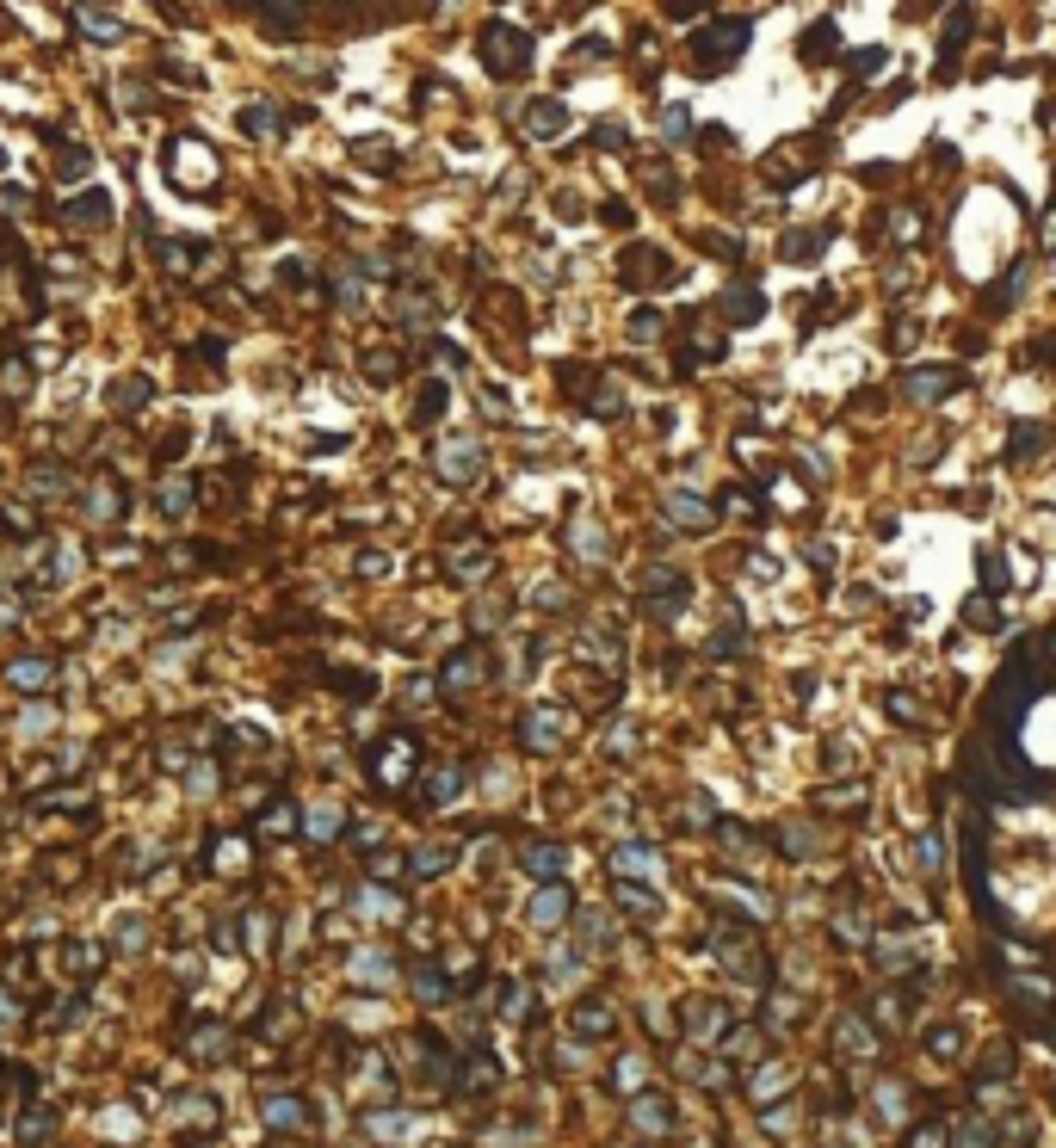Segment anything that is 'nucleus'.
I'll return each instance as SVG.
<instances>
[{"instance_id":"ddd939ff","label":"nucleus","mask_w":1056,"mask_h":1148,"mask_svg":"<svg viewBox=\"0 0 1056 1148\" xmlns=\"http://www.w3.org/2000/svg\"><path fill=\"white\" fill-rule=\"evenodd\" d=\"M945 1142H951V1124L945 1118H927V1124L909 1130V1142H902V1148H945Z\"/></svg>"},{"instance_id":"412c9836","label":"nucleus","mask_w":1056,"mask_h":1148,"mask_svg":"<svg viewBox=\"0 0 1056 1148\" xmlns=\"http://www.w3.org/2000/svg\"><path fill=\"white\" fill-rule=\"evenodd\" d=\"M723 309L735 315V322H748V315H760L766 303H760V291H729V297H723Z\"/></svg>"},{"instance_id":"f257e3e1","label":"nucleus","mask_w":1056,"mask_h":1148,"mask_svg":"<svg viewBox=\"0 0 1056 1148\" xmlns=\"http://www.w3.org/2000/svg\"><path fill=\"white\" fill-rule=\"evenodd\" d=\"M526 56H531V38H526V31H507V25H489V31H482V62H489L495 75L526 69Z\"/></svg>"},{"instance_id":"4be33fe9","label":"nucleus","mask_w":1056,"mask_h":1148,"mask_svg":"<svg viewBox=\"0 0 1056 1148\" xmlns=\"http://www.w3.org/2000/svg\"><path fill=\"white\" fill-rule=\"evenodd\" d=\"M797 49H803V62H821V56H834V25H816V38H803Z\"/></svg>"},{"instance_id":"4468645a","label":"nucleus","mask_w":1056,"mask_h":1148,"mask_svg":"<svg viewBox=\"0 0 1056 1148\" xmlns=\"http://www.w3.org/2000/svg\"><path fill=\"white\" fill-rule=\"evenodd\" d=\"M562 735V722L550 717V711H538V717H526V748H550V741Z\"/></svg>"},{"instance_id":"2eb2a0df","label":"nucleus","mask_w":1056,"mask_h":1148,"mask_svg":"<svg viewBox=\"0 0 1056 1148\" xmlns=\"http://www.w3.org/2000/svg\"><path fill=\"white\" fill-rule=\"evenodd\" d=\"M476 667H482V654H476V649H469V654H451V661H445V686H451V691L469 686V680H476Z\"/></svg>"},{"instance_id":"dca6fc26","label":"nucleus","mask_w":1056,"mask_h":1148,"mask_svg":"<svg viewBox=\"0 0 1056 1148\" xmlns=\"http://www.w3.org/2000/svg\"><path fill=\"white\" fill-rule=\"evenodd\" d=\"M254 7H260L272 25H284V31H291L297 19H304V0H254Z\"/></svg>"},{"instance_id":"72a5a7b5","label":"nucleus","mask_w":1056,"mask_h":1148,"mask_svg":"<svg viewBox=\"0 0 1056 1148\" xmlns=\"http://www.w3.org/2000/svg\"><path fill=\"white\" fill-rule=\"evenodd\" d=\"M0 161H7V155H0Z\"/></svg>"},{"instance_id":"0eeeda50","label":"nucleus","mask_w":1056,"mask_h":1148,"mask_svg":"<svg viewBox=\"0 0 1056 1148\" xmlns=\"http://www.w3.org/2000/svg\"><path fill=\"white\" fill-rule=\"evenodd\" d=\"M1050 445V432L1038 427V420H1019V432L1008 438V463H1026V458H1038V451Z\"/></svg>"},{"instance_id":"7c9ffc66","label":"nucleus","mask_w":1056,"mask_h":1148,"mask_svg":"<svg viewBox=\"0 0 1056 1148\" xmlns=\"http://www.w3.org/2000/svg\"><path fill=\"white\" fill-rule=\"evenodd\" d=\"M636 1068H643V1062H618V1087H624V1093L643 1087V1074H636Z\"/></svg>"},{"instance_id":"20e7f679","label":"nucleus","mask_w":1056,"mask_h":1148,"mask_svg":"<svg viewBox=\"0 0 1056 1148\" xmlns=\"http://www.w3.org/2000/svg\"><path fill=\"white\" fill-rule=\"evenodd\" d=\"M526 871L538 877V883H557V877L568 871V852L550 846V840H531V846H526Z\"/></svg>"},{"instance_id":"c85d7f7f","label":"nucleus","mask_w":1056,"mask_h":1148,"mask_svg":"<svg viewBox=\"0 0 1056 1148\" xmlns=\"http://www.w3.org/2000/svg\"><path fill=\"white\" fill-rule=\"evenodd\" d=\"M414 988H421L427 1001H439V994H445V975H432V964H421V975H414Z\"/></svg>"},{"instance_id":"f3484780","label":"nucleus","mask_w":1056,"mask_h":1148,"mask_svg":"<svg viewBox=\"0 0 1056 1148\" xmlns=\"http://www.w3.org/2000/svg\"><path fill=\"white\" fill-rule=\"evenodd\" d=\"M80 31H87V38H99V44H117V38H124V25L106 19V13H80Z\"/></svg>"},{"instance_id":"473e14b6","label":"nucleus","mask_w":1056,"mask_h":1148,"mask_svg":"<svg viewBox=\"0 0 1056 1148\" xmlns=\"http://www.w3.org/2000/svg\"><path fill=\"white\" fill-rule=\"evenodd\" d=\"M587 408H593V414H599V420H606V414H618V396H612V390H599V396H593V401H587Z\"/></svg>"},{"instance_id":"a211bd4d","label":"nucleus","mask_w":1056,"mask_h":1148,"mask_svg":"<svg viewBox=\"0 0 1056 1148\" xmlns=\"http://www.w3.org/2000/svg\"><path fill=\"white\" fill-rule=\"evenodd\" d=\"M692 1012H698V1025H692V1032H723V1019H729V1006L723 1001H692Z\"/></svg>"},{"instance_id":"2f4dec72","label":"nucleus","mask_w":1056,"mask_h":1148,"mask_svg":"<svg viewBox=\"0 0 1056 1148\" xmlns=\"http://www.w3.org/2000/svg\"><path fill=\"white\" fill-rule=\"evenodd\" d=\"M38 1136H49V1111H31V1124H25V1148L38 1142Z\"/></svg>"},{"instance_id":"7ed1b4c3","label":"nucleus","mask_w":1056,"mask_h":1148,"mask_svg":"<svg viewBox=\"0 0 1056 1148\" xmlns=\"http://www.w3.org/2000/svg\"><path fill=\"white\" fill-rule=\"evenodd\" d=\"M958 370H951V365H920V370H909V377H902V390H909V401H939V396H951V390H958Z\"/></svg>"},{"instance_id":"39448f33","label":"nucleus","mask_w":1056,"mask_h":1148,"mask_svg":"<svg viewBox=\"0 0 1056 1148\" xmlns=\"http://www.w3.org/2000/svg\"><path fill=\"white\" fill-rule=\"evenodd\" d=\"M49 680H56V667L38 661V654H25V661H13V667H7V686H13V691H44Z\"/></svg>"},{"instance_id":"6e6552de","label":"nucleus","mask_w":1056,"mask_h":1148,"mask_svg":"<svg viewBox=\"0 0 1056 1148\" xmlns=\"http://www.w3.org/2000/svg\"><path fill=\"white\" fill-rule=\"evenodd\" d=\"M656 865H661V858L649 852V846H618L612 852V871L618 877H656Z\"/></svg>"},{"instance_id":"393cba45","label":"nucleus","mask_w":1056,"mask_h":1148,"mask_svg":"<svg viewBox=\"0 0 1056 1148\" xmlns=\"http://www.w3.org/2000/svg\"><path fill=\"white\" fill-rule=\"evenodd\" d=\"M841 1050H865V1056H871L878 1043H871V1032H865V1025H852V1019H847V1025H841Z\"/></svg>"},{"instance_id":"6ab92c4d","label":"nucleus","mask_w":1056,"mask_h":1148,"mask_svg":"<svg viewBox=\"0 0 1056 1148\" xmlns=\"http://www.w3.org/2000/svg\"><path fill=\"white\" fill-rule=\"evenodd\" d=\"M816 809H865V790L847 784V790H816Z\"/></svg>"},{"instance_id":"aec40b11","label":"nucleus","mask_w":1056,"mask_h":1148,"mask_svg":"<svg viewBox=\"0 0 1056 1148\" xmlns=\"http://www.w3.org/2000/svg\"><path fill=\"white\" fill-rule=\"evenodd\" d=\"M526 124H531V137H557V124H568V117H562V106H531Z\"/></svg>"},{"instance_id":"a878e982","label":"nucleus","mask_w":1056,"mask_h":1148,"mask_svg":"<svg viewBox=\"0 0 1056 1148\" xmlns=\"http://www.w3.org/2000/svg\"><path fill=\"white\" fill-rule=\"evenodd\" d=\"M630 334H636V340H656V334H661V315H656V309H636Z\"/></svg>"},{"instance_id":"b1692460","label":"nucleus","mask_w":1056,"mask_h":1148,"mask_svg":"<svg viewBox=\"0 0 1056 1148\" xmlns=\"http://www.w3.org/2000/svg\"><path fill=\"white\" fill-rule=\"evenodd\" d=\"M964 618L976 623V630H1001V623H995V599H988V593H976V599H970V605H964Z\"/></svg>"},{"instance_id":"9d476101","label":"nucleus","mask_w":1056,"mask_h":1148,"mask_svg":"<svg viewBox=\"0 0 1056 1148\" xmlns=\"http://www.w3.org/2000/svg\"><path fill=\"white\" fill-rule=\"evenodd\" d=\"M667 513H674L686 531H704V526H711V506L692 500V494H667Z\"/></svg>"},{"instance_id":"5701e85b","label":"nucleus","mask_w":1056,"mask_h":1148,"mask_svg":"<svg viewBox=\"0 0 1056 1148\" xmlns=\"http://www.w3.org/2000/svg\"><path fill=\"white\" fill-rule=\"evenodd\" d=\"M612 896L624 902V908H636V914H656V908H661L656 896H649V889H630V883H612Z\"/></svg>"},{"instance_id":"1a4fd4ad","label":"nucleus","mask_w":1056,"mask_h":1148,"mask_svg":"<svg viewBox=\"0 0 1056 1148\" xmlns=\"http://www.w3.org/2000/svg\"><path fill=\"white\" fill-rule=\"evenodd\" d=\"M266 1124H272V1130H304L309 1124V1105L304 1100H266Z\"/></svg>"},{"instance_id":"bb28decb","label":"nucleus","mask_w":1056,"mask_h":1148,"mask_svg":"<svg viewBox=\"0 0 1056 1148\" xmlns=\"http://www.w3.org/2000/svg\"><path fill=\"white\" fill-rule=\"evenodd\" d=\"M99 216H106V198H80L69 210V223H99Z\"/></svg>"},{"instance_id":"9b49d317","label":"nucleus","mask_w":1056,"mask_h":1148,"mask_svg":"<svg viewBox=\"0 0 1056 1148\" xmlns=\"http://www.w3.org/2000/svg\"><path fill=\"white\" fill-rule=\"evenodd\" d=\"M562 914H568V896H562V889H544V896L531 902V926H562Z\"/></svg>"},{"instance_id":"f8f14e48","label":"nucleus","mask_w":1056,"mask_h":1148,"mask_svg":"<svg viewBox=\"0 0 1056 1148\" xmlns=\"http://www.w3.org/2000/svg\"><path fill=\"white\" fill-rule=\"evenodd\" d=\"M575 1032H581V1037H606V1032H612V1006L587 1001V1006L575 1012Z\"/></svg>"},{"instance_id":"c756f323","label":"nucleus","mask_w":1056,"mask_h":1148,"mask_svg":"<svg viewBox=\"0 0 1056 1148\" xmlns=\"http://www.w3.org/2000/svg\"><path fill=\"white\" fill-rule=\"evenodd\" d=\"M927 1050H933V1056H951V1050H958V1032H951V1025H939V1032L927 1037Z\"/></svg>"},{"instance_id":"cd10ccee","label":"nucleus","mask_w":1056,"mask_h":1148,"mask_svg":"<svg viewBox=\"0 0 1056 1148\" xmlns=\"http://www.w3.org/2000/svg\"><path fill=\"white\" fill-rule=\"evenodd\" d=\"M241 124L254 130V137H266V130H272V106H247V112H241Z\"/></svg>"},{"instance_id":"f03ea898","label":"nucleus","mask_w":1056,"mask_h":1148,"mask_svg":"<svg viewBox=\"0 0 1056 1148\" xmlns=\"http://www.w3.org/2000/svg\"><path fill=\"white\" fill-rule=\"evenodd\" d=\"M742 44H748V25H742V19H729V25H704L698 38H692L698 62H711V69H723V62H729Z\"/></svg>"},{"instance_id":"423d86ee","label":"nucleus","mask_w":1056,"mask_h":1148,"mask_svg":"<svg viewBox=\"0 0 1056 1148\" xmlns=\"http://www.w3.org/2000/svg\"><path fill=\"white\" fill-rule=\"evenodd\" d=\"M630 1118H636V1130H674V1105H667L661 1093H636Z\"/></svg>"}]
</instances>
